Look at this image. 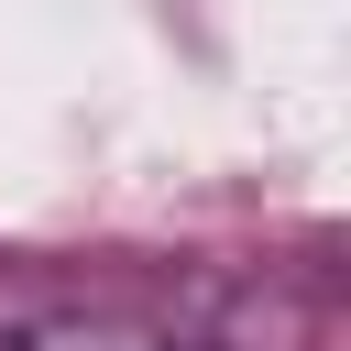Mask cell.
I'll list each match as a JSON object with an SVG mask.
<instances>
[{
  "instance_id": "6da1fadb",
  "label": "cell",
  "mask_w": 351,
  "mask_h": 351,
  "mask_svg": "<svg viewBox=\"0 0 351 351\" xmlns=\"http://www.w3.org/2000/svg\"><path fill=\"white\" fill-rule=\"evenodd\" d=\"M11 351H154L143 329H110V318H44V329H22Z\"/></svg>"
}]
</instances>
